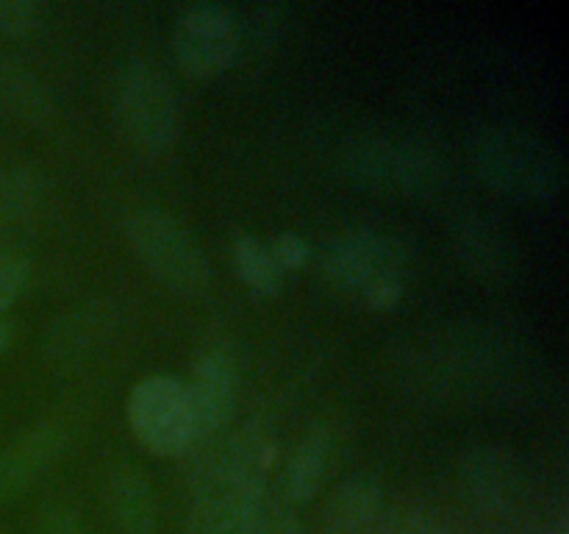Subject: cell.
I'll use <instances>...</instances> for the list:
<instances>
[{"instance_id":"7c38bea8","label":"cell","mask_w":569,"mask_h":534,"mask_svg":"<svg viewBox=\"0 0 569 534\" xmlns=\"http://www.w3.org/2000/svg\"><path fill=\"white\" fill-rule=\"evenodd\" d=\"M114 328V309L106 300H83V304L64 309L44 332V359L56 370L78 367L103 345Z\"/></svg>"},{"instance_id":"d4e9b609","label":"cell","mask_w":569,"mask_h":534,"mask_svg":"<svg viewBox=\"0 0 569 534\" xmlns=\"http://www.w3.org/2000/svg\"><path fill=\"white\" fill-rule=\"evenodd\" d=\"M403 295H406L403 276H383V278H378V281H372L370 287L361 293V298H365V304L370 306V309L392 312V309H398L400 300H403Z\"/></svg>"},{"instance_id":"9a60e30c","label":"cell","mask_w":569,"mask_h":534,"mask_svg":"<svg viewBox=\"0 0 569 534\" xmlns=\"http://www.w3.org/2000/svg\"><path fill=\"white\" fill-rule=\"evenodd\" d=\"M109 510L117 534L159 532V495L139 465H120L109 478Z\"/></svg>"},{"instance_id":"8992f818","label":"cell","mask_w":569,"mask_h":534,"mask_svg":"<svg viewBox=\"0 0 569 534\" xmlns=\"http://www.w3.org/2000/svg\"><path fill=\"white\" fill-rule=\"evenodd\" d=\"M133 437L153 456H178L198 443L187 382L170 373H150L133 384L126 400Z\"/></svg>"},{"instance_id":"52a82bcc","label":"cell","mask_w":569,"mask_h":534,"mask_svg":"<svg viewBox=\"0 0 569 534\" xmlns=\"http://www.w3.org/2000/svg\"><path fill=\"white\" fill-rule=\"evenodd\" d=\"M242 42V20L231 6L192 3L176 20L170 50L181 72L214 78L237 65Z\"/></svg>"},{"instance_id":"d6986e66","label":"cell","mask_w":569,"mask_h":534,"mask_svg":"<svg viewBox=\"0 0 569 534\" xmlns=\"http://www.w3.org/2000/svg\"><path fill=\"white\" fill-rule=\"evenodd\" d=\"M42 200V172L33 167H0V226L28 217Z\"/></svg>"},{"instance_id":"ba28073f","label":"cell","mask_w":569,"mask_h":534,"mask_svg":"<svg viewBox=\"0 0 569 534\" xmlns=\"http://www.w3.org/2000/svg\"><path fill=\"white\" fill-rule=\"evenodd\" d=\"M409 250L392 234L376 228H350L328 243L322 254V276L345 295H361L383 276H403Z\"/></svg>"},{"instance_id":"6da1fadb","label":"cell","mask_w":569,"mask_h":534,"mask_svg":"<svg viewBox=\"0 0 569 534\" xmlns=\"http://www.w3.org/2000/svg\"><path fill=\"white\" fill-rule=\"evenodd\" d=\"M337 167L350 187L409 204L437 198L450 178L448 156L417 134H356L339 148Z\"/></svg>"},{"instance_id":"44dd1931","label":"cell","mask_w":569,"mask_h":534,"mask_svg":"<svg viewBox=\"0 0 569 534\" xmlns=\"http://www.w3.org/2000/svg\"><path fill=\"white\" fill-rule=\"evenodd\" d=\"M239 534H303L298 515L283 501L267 498L253 517L239 528Z\"/></svg>"},{"instance_id":"3957f363","label":"cell","mask_w":569,"mask_h":534,"mask_svg":"<svg viewBox=\"0 0 569 534\" xmlns=\"http://www.w3.org/2000/svg\"><path fill=\"white\" fill-rule=\"evenodd\" d=\"M276 445L264 428L248 426L228 443L198 487L200 534H239L267 501Z\"/></svg>"},{"instance_id":"9c48e42d","label":"cell","mask_w":569,"mask_h":534,"mask_svg":"<svg viewBox=\"0 0 569 534\" xmlns=\"http://www.w3.org/2000/svg\"><path fill=\"white\" fill-rule=\"evenodd\" d=\"M456 482L476 512L509 515L526 498L528 465L509 445H472L456 465Z\"/></svg>"},{"instance_id":"ac0fdd59","label":"cell","mask_w":569,"mask_h":534,"mask_svg":"<svg viewBox=\"0 0 569 534\" xmlns=\"http://www.w3.org/2000/svg\"><path fill=\"white\" fill-rule=\"evenodd\" d=\"M233 270L242 278L244 287L259 298H276L283 289V270L272 259L267 243L253 234H239L231 248Z\"/></svg>"},{"instance_id":"2e32d148","label":"cell","mask_w":569,"mask_h":534,"mask_svg":"<svg viewBox=\"0 0 569 534\" xmlns=\"http://www.w3.org/2000/svg\"><path fill=\"white\" fill-rule=\"evenodd\" d=\"M383 515V487L370 473H356L328 501L326 534H370Z\"/></svg>"},{"instance_id":"277c9868","label":"cell","mask_w":569,"mask_h":534,"mask_svg":"<svg viewBox=\"0 0 569 534\" xmlns=\"http://www.w3.org/2000/svg\"><path fill=\"white\" fill-rule=\"evenodd\" d=\"M128 248L139 259V265L170 293L176 295H203L209 289L211 270L198 239L187 231L178 217L170 211L142 206L133 209L122 220Z\"/></svg>"},{"instance_id":"5bb4252c","label":"cell","mask_w":569,"mask_h":534,"mask_svg":"<svg viewBox=\"0 0 569 534\" xmlns=\"http://www.w3.org/2000/svg\"><path fill=\"white\" fill-rule=\"evenodd\" d=\"M333 456H337V437L328 426H315L300 437L295 451L289 454L281 473V498L283 504H309L320 495L322 484L328 482Z\"/></svg>"},{"instance_id":"8fae6325","label":"cell","mask_w":569,"mask_h":534,"mask_svg":"<svg viewBox=\"0 0 569 534\" xmlns=\"http://www.w3.org/2000/svg\"><path fill=\"white\" fill-rule=\"evenodd\" d=\"M187 395L198 439L209 437L217 428L226 426L239 395V370L231 354L220 348L206 350L194 362L192 376L187 382Z\"/></svg>"},{"instance_id":"7a4b0ae2","label":"cell","mask_w":569,"mask_h":534,"mask_svg":"<svg viewBox=\"0 0 569 534\" xmlns=\"http://www.w3.org/2000/svg\"><path fill=\"white\" fill-rule=\"evenodd\" d=\"M467 161L489 192L515 204H550L565 184L559 150L520 126L489 122L476 128L467 137Z\"/></svg>"},{"instance_id":"603a6c76","label":"cell","mask_w":569,"mask_h":534,"mask_svg":"<svg viewBox=\"0 0 569 534\" xmlns=\"http://www.w3.org/2000/svg\"><path fill=\"white\" fill-rule=\"evenodd\" d=\"M31 281V267L22 256L0 254V315L11 309Z\"/></svg>"},{"instance_id":"4316f807","label":"cell","mask_w":569,"mask_h":534,"mask_svg":"<svg viewBox=\"0 0 569 534\" xmlns=\"http://www.w3.org/2000/svg\"><path fill=\"white\" fill-rule=\"evenodd\" d=\"M14 337H17L14 320H11L9 315H0V354L11 348V343H14Z\"/></svg>"},{"instance_id":"5b68a950","label":"cell","mask_w":569,"mask_h":534,"mask_svg":"<svg viewBox=\"0 0 569 534\" xmlns=\"http://www.w3.org/2000/svg\"><path fill=\"white\" fill-rule=\"evenodd\" d=\"M111 117L126 142L142 154H164L181 137V100L148 61H128L111 81Z\"/></svg>"},{"instance_id":"7402d4cb","label":"cell","mask_w":569,"mask_h":534,"mask_svg":"<svg viewBox=\"0 0 569 534\" xmlns=\"http://www.w3.org/2000/svg\"><path fill=\"white\" fill-rule=\"evenodd\" d=\"M376 534H450L439 517L422 510H389L372 528Z\"/></svg>"},{"instance_id":"cb8c5ba5","label":"cell","mask_w":569,"mask_h":534,"mask_svg":"<svg viewBox=\"0 0 569 534\" xmlns=\"http://www.w3.org/2000/svg\"><path fill=\"white\" fill-rule=\"evenodd\" d=\"M267 248H270L272 259H276V265L281 267L283 273L300 270V267L309 265V259H311V245L295 231L276 234V237L267 243Z\"/></svg>"},{"instance_id":"e0dca14e","label":"cell","mask_w":569,"mask_h":534,"mask_svg":"<svg viewBox=\"0 0 569 534\" xmlns=\"http://www.w3.org/2000/svg\"><path fill=\"white\" fill-rule=\"evenodd\" d=\"M0 111L37 128L56 117V98L48 83L14 56H0Z\"/></svg>"},{"instance_id":"30bf717a","label":"cell","mask_w":569,"mask_h":534,"mask_svg":"<svg viewBox=\"0 0 569 534\" xmlns=\"http://www.w3.org/2000/svg\"><path fill=\"white\" fill-rule=\"evenodd\" d=\"M450 243L476 281L503 289L520 276V250L515 237L489 211L461 206L450 215Z\"/></svg>"},{"instance_id":"4fadbf2b","label":"cell","mask_w":569,"mask_h":534,"mask_svg":"<svg viewBox=\"0 0 569 534\" xmlns=\"http://www.w3.org/2000/svg\"><path fill=\"white\" fill-rule=\"evenodd\" d=\"M70 434L59 423H39L0 451V501L20 498L53 462L64 456Z\"/></svg>"},{"instance_id":"484cf974","label":"cell","mask_w":569,"mask_h":534,"mask_svg":"<svg viewBox=\"0 0 569 534\" xmlns=\"http://www.w3.org/2000/svg\"><path fill=\"white\" fill-rule=\"evenodd\" d=\"M39 534H92L87 523L76 515L72 510L59 504L44 506L39 515Z\"/></svg>"},{"instance_id":"ffe728a7","label":"cell","mask_w":569,"mask_h":534,"mask_svg":"<svg viewBox=\"0 0 569 534\" xmlns=\"http://www.w3.org/2000/svg\"><path fill=\"white\" fill-rule=\"evenodd\" d=\"M44 22V6L33 0H0V37H31Z\"/></svg>"}]
</instances>
